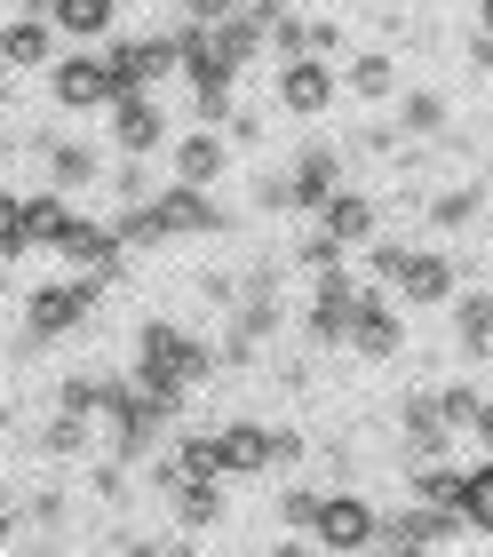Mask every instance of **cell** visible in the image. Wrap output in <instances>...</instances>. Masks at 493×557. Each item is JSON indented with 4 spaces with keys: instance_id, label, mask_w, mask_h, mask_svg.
I'll use <instances>...</instances> for the list:
<instances>
[{
    "instance_id": "obj_1",
    "label": "cell",
    "mask_w": 493,
    "mask_h": 557,
    "mask_svg": "<svg viewBox=\"0 0 493 557\" xmlns=\"http://www.w3.org/2000/svg\"><path fill=\"white\" fill-rule=\"evenodd\" d=\"M207 374V350L184 335V326H168V319H151L144 326V359H136V383L144 391H160V398H184L192 383Z\"/></svg>"
},
{
    "instance_id": "obj_2",
    "label": "cell",
    "mask_w": 493,
    "mask_h": 557,
    "mask_svg": "<svg viewBox=\"0 0 493 557\" xmlns=\"http://www.w3.org/2000/svg\"><path fill=\"white\" fill-rule=\"evenodd\" d=\"M103 278L112 271H81V278H48V287L24 302V335L33 343H57V335H72L96 302H103Z\"/></svg>"
},
{
    "instance_id": "obj_3",
    "label": "cell",
    "mask_w": 493,
    "mask_h": 557,
    "mask_svg": "<svg viewBox=\"0 0 493 557\" xmlns=\"http://www.w3.org/2000/svg\"><path fill=\"white\" fill-rule=\"evenodd\" d=\"M310 534H319L326 549H374V542H382V518L367 510V502L334 494V502H319V518H310Z\"/></svg>"
},
{
    "instance_id": "obj_4",
    "label": "cell",
    "mask_w": 493,
    "mask_h": 557,
    "mask_svg": "<svg viewBox=\"0 0 493 557\" xmlns=\"http://www.w3.org/2000/svg\"><path fill=\"white\" fill-rule=\"evenodd\" d=\"M48 88H57V104L64 112H96V104H112V64H103V57H64L57 72H48Z\"/></svg>"
},
{
    "instance_id": "obj_5",
    "label": "cell",
    "mask_w": 493,
    "mask_h": 557,
    "mask_svg": "<svg viewBox=\"0 0 493 557\" xmlns=\"http://www.w3.org/2000/svg\"><path fill=\"white\" fill-rule=\"evenodd\" d=\"M279 104H287L295 120L326 112V104H334V72H326L319 57H287V64H279Z\"/></svg>"
},
{
    "instance_id": "obj_6",
    "label": "cell",
    "mask_w": 493,
    "mask_h": 557,
    "mask_svg": "<svg viewBox=\"0 0 493 557\" xmlns=\"http://www.w3.org/2000/svg\"><path fill=\"white\" fill-rule=\"evenodd\" d=\"M334 184H343V160H334V151H303V160H295V175H287V208L319 215L326 199H334Z\"/></svg>"
},
{
    "instance_id": "obj_7",
    "label": "cell",
    "mask_w": 493,
    "mask_h": 557,
    "mask_svg": "<svg viewBox=\"0 0 493 557\" xmlns=\"http://www.w3.org/2000/svg\"><path fill=\"white\" fill-rule=\"evenodd\" d=\"M454 518H461V510H446V502H414L406 518L382 525V542H391V549H437V542L454 534Z\"/></svg>"
},
{
    "instance_id": "obj_8",
    "label": "cell",
    "mask_w": 493,
    "mask_h": 557,
    "mask_svg": "<svg viewBox=\"0 0 493 557\" xmlns=\"http://www.w3.org/2000/svg\"><path fill=\"white\" fill-rule=\"evenodd\" d=\"M168 136V120L144 104V96H112V151H127V160H144L151 144Z\"/></svg>"
},
{
    "instance_id": "obj_9",
    "label": "cell",
    "mask_w": 493,
    "mask_h": 557,
    "mask_svg": "<svg viewBox=\"0 0 493 557\" xmlns=\"http://www.w3.org/2000/svg\"><path fill=\"white\" fill-rule=\"evenodd\" d=\"M223 136L215 128H192V136H175V184H215L223 175Z\"/></svg>"
},
{
    "instance_id": "obj_10",
    "label": "cell",
    "mask_w": 493,
    "mask_h": 557,
    "mask_svg": "<svg viewBox=\"0 0 493 557\" xmlns=\"http://www.w3.org/2000/svg\"><path fill=\"white\" fill-rule=\"evenodd\" d=\"M398 295H406V302H446V295H454V263H446V256H414V247H406Z\"/></svg>"
},
{
    "instance_id": "obj_11",
    "label": "cell",
    "mask_w": 493,
    "mask_h": 557,
    "mask_svg": "<svg viewBox=\"0 0 493 557\" xmlns=\"http://www.w3.org/2000/svg\"><path fill=\"white\" fill-rule=\"evenodd\" d=\"M319 215H326V232L343 239V247H367V239H374V199H367V191H343V184H334V199H326Z\"/></svg>"
},
{
    "instance_id": "obj_12",
    "label": "cell",
    "mask_w": 493,
    "mask_h": 557,
    "mask_svg": "<svg viewBox=\"0 0 493 557\" xmlns=\"http://www.w3.org/2000/svg\"><path fill=\"white\" fill-rule=\"evenodd\" d=\"M350 343L367 350V359H391V350H398V319L382 311L374 295H358V302H350Z\"/></svg>"
},
{
    "instance_id": "obj_13",
    "label": "cell",
    "mask_w": 493,
    "mask_h": 557,
    "mask_svg": "<svg viewBox=\"0 0 493 557\" xmlns=\"http://www.w3.org/2000/svg\"><path fill=\"white\" fill-rule=\"evenodd\" d=\"M48 33H57V24H48L40 9H24V16L9 24V33H0V64H24V72L48 64Z\"/></svg>"
},
{
    "instance_id": "obj_14",
    "label": "cell",
    "mask_w": 493,
    "mask_h": 557,
    "mask_svg": "<svg viewBox=\"0 0 493 557\" xmlns=\"http://www.w3.org/2000/svg\"><path fill=\"white\" fill-rule=\"evenodd\" d=\"M40 160H48V184L57 191L96 184V144H40Z\"/></svg>"
},
{
    "instance_id": "obj_15",
    "label": "cell",
    "mask_w": 493,
    "mask_h": 557,
    "mask_svg": "<svg viewBox=\"0 0 493 557\" xmlns=\"http://www.w3.org/2000/svg\"><path fill=\"white\" fill-rule=\"evenodd\" d=\"M48 24L72 40H96V33H112V0H48Z\"/></svg>"
},
{
    "instance_id": "obj_16",
    "label": "cell",
    "mask_w": 493,
    "mask_h": 557,
    "mask_svg": "<svg viewBox=\"0 0 493 557\" xmlns=\"http://www.w3.org/2000/svg\"><path fill=\"white\" fill-rule=\"evenodd\" d=\"M215 438H223V462L231 470H271V430H255V422H231V430H215Z\"/></svg>"
},
{
    "instance_id": "obj_17",
    "label": "cell",
    "mask_w": 493,
    "mask_h": 557,
    "mask_svg": "<svg viewBox=\"0 0 493 557\" xmlns=\"http://www.w3.org/2000/svg\"><path fill=\"white\" fill-rule=\"evenodd\" d=\"M223 502H215V478H175V525H215Z\"/></svg>"
},
{
    "instance_id": "obj_18",
    "label": "cell",
    "mask_w": 493,
    "mask_h": 557,
    "mask_svg": "<svg viewBox=\"0 0 493 557\" xmlns=\"http://www.w3.org/2000/svg\"><path fill=\"white\" fill-rule=\"evenodd\" d=\"M461 525H470V534H493V462H478L461 478Z\"/></svg>"
},
{
    "instance_id": "obj_19",
    "label": "cell",
    "mask_w": 493,
    "mask_h": 557,
    "mask_svg": "<svg viewBox=\"0 0 493 557\" xmlns=\"http://www.w3.org/2000/svg\"><path fill=\"white\" fill-rule=\"evenodd\" d=\"M478 199H485L478 184H454V191H437V199H430V223H437V232H461V223L478 215Z\"/></svg>"
},
{
    "instance_id": "obj_20",
    "label": "cell",
    "mask_w": 493,
    "mask_h": 557,
    "mask_svg": "<svg viewBox=\"0 0 493 557\" xmlns=\"http://www.w3.org/2000/svg\"><path fill=\"white\" fill-rule=\"evenodd\" d=\"M461 350H470V359H485V350H493V295H470V302H461Z\"/></svg>"
},
{
    "instance_id": "obj_21",
    "label": "cell",
    "mask_w": 493,
    "mask_h": 557,
    "mask_svg": "<svg viewBox=\"0 0 493 557\" xmlns=\"http://www.w3.org/2000/svg\"><path fill=\"white\" fill-rule=\"evenodd\" d=\"M398 128H406V136H437V128H446V104H437L430 88H414L406 112H398Z\"/></svg>"
},
{
    "instance_id": "obj_22",
    "label": "cell",
    "mask_w": 493,
    "mask_h": 557,
    "mask_svg": "<svg viewBox=\"0 0 493 557\" xmlns=\"http://www.w3.org/2000/svg\"><path fill=\"white\" fill-rule=\"evenodd\" d=\"M391 81H398V72H391V57H382V48H374V57H358V64H350V88L367 96V104H382V96H391Z\"/></svg>"
},
{
    "instance_id": "obj_23",
    "label": "cell",
    "mask_w": 493,
    "mask_h": 557,
    "mask_svg": "<svg viewBox=\"0 0 493 557\" xmlns=\"http://www.w3.org/2000/svg\"><path fill=\"white\" fill-rule=\"evenodd\" d=\"M461 478H470V470H414V502H446V510H461Z\"/></svg>"
},
{
    "instance_id": "obj_24",
    "label": "cell",
    "mask_w": 493,
    "mask_h": 557,
    "mask_svg": "<svg viewBox=\"0 0 493 557\" xmlns=\"http://www.w3.org/2000/svg\"><path fill=\"white\" fill-rule=\"evenodd\" d=\"M40 446H48V454H81V446H88V414H81V407H57V422H48Z\"/></svg>"
},
{
    "instance_id": "obj_25",
    "label": "cell",
    "mask_w": 493,
    "mask_h": 557,
    "mask_svg": "<svg viewBox=\"0 0 493 557\" xmlns=\"http://www.w3.org/2000/svg\"><path fill=\"white\" fill-rule=\"evenodd\" d=\"M24 247H33V232H24V199L0 191V256H24Z\"/></svg>"
},
{
    "instance_id": "obj_26",
    "label": "cell",
    "mask_w": 493,
    "mask_h": 557,
    "mask_svg": "<svg viewBox=\"0 0 493 557\" xmlns=\"http://www.w3.org/2000/svg\"><path fill=\"white\" fill-rule=\"evenodd\" d=\"M295 256H303L310 271H334V263H343V239H334V232H310V239L295 247Z\"/></svg>"
},
{
    "instance_id": "obj_27",
    "label": "cell",
    "mask_w": 493,
    "mask_h": 557,
    "mask_svg": "<svg viewBox=\"0 0 493 557\" xmlns=\"http://www.w3.org/2000/svg\"><path fill=\"white\" fill-rule=\"evenodd\" d=\"M470 414H478V391H446V398H437V422H446V430H470Z\"/></svg>"
},
{
    "instance_id": "obj_28",
    "label": "cell",
    "mask_w": 493,
    "mask_h": 557,
    "mask_svg": "<svg viewBox=\"0 0 493 557\" xmlns=\"http://www.w3.org/2000/svg\"><path fill=\"white\" fill-rule=\"evenodd\" d=\"M279 518H287V525H310V518H319V494H303V486H295L287 502H279Z\"/></svg>"
},
{
    "instance_id": "obj_29",
    "label": "cell",
    "mask_w": 493,
    "mask_h": 557,
    "mask_svg": "<svg viewBox=\"0 0 493 557\" xmlns=\"http://www.w3.org/2000/svg\"><path fill=\"white\" fill-rule=\"evenodd\" d=\"M231 9H239V0H184V16H192V24H223Z\"/></svg>"
},
{
    "instance_id": "obj_30",
    "label": "cell",
    "mask_w": 493,
    "mask_h": 557,
    "mask_svg": "<svg viewBox=\"0 0 493 557\" xmlns=\"http://www.w3.org/2000/svg\"><path fill=\"white\" fill-rule=\"evenodd\" d=\"M470 430H478V438L493 446V398H478V414H470Z\"/></svg>"
},
{
    "instance_id": "obj_31",
    "label": "cell",
    "mask_w": 493,
    "mask_h": 557,
    "mask_svg": "<svg viewBox=\"0 0 493 557\" xmlns=\"http://www.w3.org/2000/svg\"><path fill=\"white\" fill-rule=\"evenodd\" d=\"M478 16H485V33H493V0H478Z\"/></svg>"
},
{
    "instance_id": "obj_32",
    "label": "cell",
    "mask_w": 493,
    "mask_h": 557,
    "mask_svg": "<svg viewBox=\"0 0 493 557\" xmlns=\"http://www.w3.org/2000/svg\"><path fill=\"white\" fill-rule=\"evenodd\" d=\"M24 9H40V16H48V0H24Z\"/></svg>"
},
{
    "instance_id": "obj_33",
    "label": "cell",
    "mask_w": 493,
    "mask_h": 557,
    "mask_svg": "<svg viewBox=\"0 0 493 557\" xmlns=\"http://www.w3.org/2000/svg\"><path fill=\"white\" fill-rule=\"evenodd\" d=\"M485 184H493V175H485Z\"/></svg>"
}]
</instances>
